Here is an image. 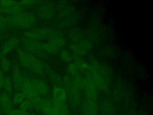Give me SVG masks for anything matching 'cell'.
Listing matches in <instances>:
<instances>
[{"label": "cell", "mask_w": 153, "mask_h": 115, "mask_svg": "<svg viewBox=\"0 0 153 115\" xmlns=\"http://www.w3.org/2000/svg\"><path fill=\"white\" fill-rule=\"evenodd\" d=\"M9 26L6 16L0 13V30L6 28Z\"/></svg>", "instance_id": "22"}, {"label": "cell", "mask_w": 153, "mask_h": 115, "mask_svg": "<svg viewBox=\"0 0 153 115\" xmlns=\"http://www.w3.org/2000/svg\"><path fill=\"white\" fill-rule=\"evenodd\" d=\"M24 45L26 51L36 56L44 57L46 55V53L42 48L41 42L26 39L24 41Z\"/></svg>", "instance_id": "4"}, {"label": "cell", "mask_w": 153, "mask_h": 115, "mask_svg": "<svg viewBox=\"0 0 153 115\" xmlns=\"http://www.w3.org/2000/svg\"><path fill=\"white\" fill-rule=\"evenodd\" d=\"M0 113H1V109H0Z\"/></svg>", "instance_id": "27"}, {"label": "cell", "mask_w": 153, "mask_h": 115, "mask_svg": "<svg viewBox=\"0 0 153 115\" xmlns=\"http://www.w3.org/2000/svg\"><path fill=\"white\" fill-rule=\"evenodd\" d=\"M9 25L22 28H27L32 26L36 21L35 16L32 14L22 11L20 13L6 16Z\"/></svg>", "instance_id": "1"}, {"label": "cell", "mask_w": 153, "mask_h": 115, "mask_svg": "<svg viewBox=\"0 0 153 115\" xmlns=\"http://www.w3.org/2000/svg\"><path fill=\"white\" fill-rule=\"evenodd\" d=\"M37 1H30V0H29V1H20L19 2V3L22 5H25V6H27V5H32L35 3H36Z\"/></svg>", "instance_id": "24"}, {"label": "cell", "mask_w": 153, "mask_h": 115, "mask_svg": "<svg viewBox=\"0 0 153 115\" xmlns=\"http://www.w3.org/2000/svg\"><path fill=\"white\" fill-rule=\"evenodd\" d=\"M16 1H1L0 7H8L14 5Z\"/></svg>", "instance_id": "23"}, {"label": "cell", "mask_w": 153, "mask_h": 115, "mask_svg": "<svg viewBox=\"0 0 153 115\" xmlns=\"http://www.w3.org/2000/svg\"><path fill=\"white\" fill-rule=\"evenodd\" d=\"M67 74L70 75L72 77H75L77 76L79 73V70L75 65L72 62L70 63L67 66Z\"/></svg>", "instance_id": "15"}, {"label": "cell", "mask_w": 153, "mask_h": 115, "mask_svg": "<svg viewBox=\"0 0 153 115\" xmlns=\"http://www.w3.org/2000/svg\"><path fill=\"white\" fill-rule=\"evenodd\" d=\"M69 38L73 43L81 41L84 39V35L82 32L79 29H73L69 32Z\"/></svg>", "instance_id": "13"}, {"label": "cell", "mask_w": 153, "mask_h": 115, "mask_svg": "<svg viewBox=\"0 0 153 115\" xmlns=\"http://www.w3.org/2000/svg\"><path fill=\"white\" fill-rule=\"evenodd\" d=\"M1 65L2 70L4 72H7L11 67V62L5 57L2 58L1 60Z\"/></svg>", "instance_id": "19"}, {"label": "cell", "mask_w": 153, "mask_h": 115, "mask_svg": "<svg viewBox=\"0 0 153 115\" xmlns=\"http://www.w3.org/2000/svg\"><path fill=\"white\" fill-rule=\"evenodd\" d=\"M2 88H4V90L7 92L10 95L13 89V81L10 77L7 76L4 77Z\"/></svg>", "instance_id": "16"}, {"label": "cell", "mask_w": 153, "mask_h": 115, "mask_svg": "<svg viewBox=\"0 0 153 115\" xmlns=\"http://www.w3.org/2000/svg\"><path fill=\"white\" fill-rule=\"evenodd\" d=\"M23 11L22 6L16 2L14 5L8 7H0V13L2 14H7V16H11L20 13Z\"/></svg>", "instance_id": "11"}, {"label": "cell", "mask_w": 153, "mask_h": 115, "mask_svg": "<svg viewBox=\"0 0 153 115\" xmlns=\"http://www.w3.org/2000/svg\"><path fill=\"white\" fill-rule=\"evenodd\" d=\"M19 105H20L19 108H20L24 110H26V111L31 108L33 107L32 103L29 100H27L26 99H24Z\"/></svg>", "instance_id": "21"}, {"label": "cell", "mask_w": 153, "mask_h": 115, "mask_svg": "<svg viewBox=\"0 0 153 115\" xmlns=\"http://www.w3.org/2000/svg\"><path fill=\"white\" fill-rule=\"evenodd\" d=\"M38 13L41 18L48 20L54 15L55 10L52 4L50 3H44L41 5L38 8Z\"/></svg>", "instance_id": "8"}, {"label": "cell", "mask_w": 153, "mask_h": 115, "mask_svg": "<svg viewBox=\"0 0 153 115\" xmlns=\"http://www.w3.org/2000/svg\"><path fill=\"white\" fill-rule=\"evenodd\" d=\"M30 83L32 87L39 95H47L50 92L48 86L43 81L39 79L30 78Z\"/></svg>", "instance_id": "7"}, {"label": "cell", "mask_w": 153, "mask_h": 115, "mask_svg": "<svg viewBox=\"0 0 153 115\" xmlns=\"http://www.w3.org/2000/svg\"><path fill=\"white\" fill-rule=\"evenodd\" d=\"M7 115H29L27 111L20 108L16 109H11Z\"/></svg>", "instance_id": "20"}, {"label": "cell", "mask_w": 153, "mask_h": 115, "mask_svg": "<svg viewBox=\"0 0 153 115\" xmlns=\"http://www.w3.org/2000/svg\"><path fill=\"white\" fill-rule=\"evenodd\" d=\"M32 115H34V114H32Z\"/></svg>", "instance_id": "28"}, {"label": "cell", "mask_w": 153, "mask_h": 115, "mask_svg": "<svg viewBox=\"0 0 153 115\" xmlns=\"http://www.w3.org/2000/svg\"><path fill=\"white\" fill-rule=\"evenodd\" d=\"M24 75L21 72L20 69L17 65H15L13 71V83L15 88L20 91L23 82Z\"/></svg>", "instance_id": "10"}, {"label": "cell", "mask_w": 153, "mask_h": 115, "mask_svg": "<svg viewBox=\"0 0 153 115\" xmlns=\"http://www.w3.org/2000/svg\"><path fill=\"white\" fill-rule=\"evenodd\" d=\"M19 43L20 40L17 37H13L7 40L2 47V50L0 52V58H4L7 53L16 49Z\"/></svg>", "instance_id": "5"}, {"label": "cell", "mask_w": 153, "mask_h": 115, "mask_svg": "<svg viewBox=\"0 0 153 115\" xmlns=\"http://www.w3.org/2000/svg\"><path fill=\"white\" fill-rule=\"evenodd\" d=\"M10 95L5 90L1 92L0 93V109L5 115L12 109L13 103Z\"/></svg>", "instance_id": "6"}, {"label": "cell", "mask_w": 153, "mask_h": 115, "mask_svg": "<svg viewBox=\"0 0 153 115\" xmlns=\"http://www.w3.org/2000/svg\"><path fill=\"white\" fill-rule=\"evenodd\" d=\"M73 61V63L75 65L79 71H87L88 69V63L79 57L75 56Z\"/></svg>", "instance_id": "14"}, {"label": "cell", "mask_w": 153, "mask_h": 115, "mask_svg": "<svg viewBox=\"0 0 153 115\" xmlns=\"http://www.w3.org/2000/svg\"><path fill=\"white\" fill-rule=\"evenodd\" d=\"M4 75L2 72V71L0 70V89H1L3 87V83H4Z\"/></svg>", "instance_id": "25"}, {"label": "cell", "mask_w": 153, "mask_h": 115, "mask_svg": "<svg viewBox=\"0 0 153 115\" xmlns=\"http://www.w3.org/2000/svg\"><path fill=\"white\" fill-rule=\"evenodd\" d=\"M92 46L93 44L91 41L83 40L81 41L72 43L70 46V49L75 56H83L91 49Z\"/></svg>", "instance_id": "3"}, {"label": "cell", "mask_w": 153, "mask_h": 115, "mask_svg": "<svg viewBox=\"0 0 153 115\" xmlns=\"http://www.w3.org/2000/svg\"><path fill=\"white\" fill-rule=\"evenodd\" d=\"M24 99H25V97L21 91H19L16 93L13 98L12 103L13 104H20Z\"/></svg>", "instance_id": "17"}, {"label": "cell", "mask_w": 153, "mask_h": 115, "mask_svg": "<svg viewBox=\"0 0 153 115\" xmlns=\"http://www.w3.org/2000/svg\"><path fill=\"white\" fill-rule=\"evenodd\" d=\"M60 58L63 62H66V63L71 62V60H72V56L70 53L66 50H63L61 51Z\"/></svg>", "instance_id": "18"}, {"label": "cell", "mask_w": 153, "mask_h": 115, "mask_svg": "<svg viewBox=\"0 0 153 115\" xmlns=\"http://www.w3.org/2000/svg\"><path fill=\"white\" fill-rule=\"evenodd\" d=\"M53 100L59 102H65L67 98V92L63 87L60 86H55L52 90Z\"/></svg>", "instance_id": "9"}, {"label": "cell", "mask_w": 153, "mask_h": 115, "mask_svg": "<svg viewBox=\"0 0 153 115\" xmlns=\"http://www.w3.org/2000/svg\"><path fill=\"white\" fill-rule=\"evenodd\" d=\"M0 115H2V113H0Z\"/></svg>", "instance_id": "26"}, {"label": "cell", "mask_w": 153, "mask_h": 115, "mask_svg": "<svg viewBox=\"0 0 153 115\" xmlns=\"http://www.w3.org/2000/svg\"><path fill=\"white\" fill-rule=\"evenodd\" d=\"M61 33L54 29L49 28H39L26 31L24 35L27 39L42 42L44 40L48 41L54 36Z\"/></svg>", "instance_id": "2"}, {"label": "cell", "mask_w": 153, "mask_h": 115, "mask_svg": "<svg viewBox=\"0 0 153 115\" xmlns=\"http://www.w3.org/2000/svg\"><path fill=\"white\" fill-rule=\"evenodd\" d=\"M45 72H46L48 78L50 80L51 82L57 84V86L61 85L63 84V78L51 67L45 65Z\"/></svg>", "instance_id": "12"}]
</instances>
